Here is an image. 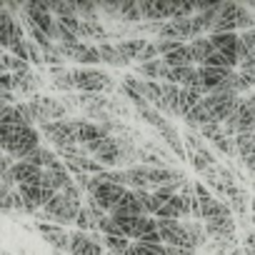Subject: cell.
I'll return each instance as SVG.
<instances>
[{
    "mask_svg": "<svg viewBox=\"0 0 255 255\" xmlns=\"http://www.w3.org/2000/svg\"><path fill=\"white\" fill-rule=\"evenodd\" d=\"M13 178H15V185H28V183H35L43 178V170L30 165L28 160H18L15 168H13Z\"/></svg>",
    "mask_w": 255,
    "mask_h": 255,
    "instance_id": "18",
    "label": "cell"
},
{
    "mask_svg": "<svg viewBox=\"0 0 255 255\" xmlns=\"http://www.w3.org/2000/svg\"><path fill=\"white\" fill-rule=\"evenodd\" d=\"M0 145H3V153L13 155L15 160H25L40 148V133L30 125H0Z\"/></svg>",
    "mask_w": 255,
    "mask_h": 255,
    "instance_id": "2",
    "label": "cell"
},
{
    "mask_svg": "<svg viewBox=\"0 0 255 255\" xmlns=\"http://www.w3.org/2000/svg\"><path fill=\"white\" fill-rule=\"evenodd\" d=\"M213 145L220 150V153H225L228 158H238V148H235V138H228V135H220L218 140H213Z\"/></svg>",
    "mask_w": 255,
    "mask_h": 255,
    "instance_id": "26",
    "label": "cell"
},
{
    "mask_svg": "<svg viewBox=\"0 0 255 255\" xmlns=\"http://www.w3.org/2000/svg\"><path fill=\"white\" fill-rule=\"evenodd\" d=\"M253 188H255V180H253Z\"/></svg>",
    "mask_w": 255,
    "mask_h": 255,
    "instance_id": "30",
    "label": "cell"
},
{
    "mask_svg": "<svg viewBox=\"0 0 255 255\" xmlns=\"http://www.w3.org/2000/svg\"><path fill=\"white\" fill-rule=\"evenodd\" d=\"M98 50H100V58H103L108 65H115V68H123V65H128V60L120 55L118 45H113V43H100V45H98Z\"/></svg>",
    "mask_w": 255,
    "mask_h": 255,
    "instance_id": "24",
    "label": "cell"
},
{
    "mask_svg": "<svg viewBox=\"0 0 255 255\" xmlns=\"http://www.w3.org/2000/svg\"><path fill=\"white\" fill-rule=\"evenodd\" d=\"M128 188L123 185H113V183H103L98 175H93V183H90V190H88V198H93L98 203L100 210H105L108 215L113 213V208L125 198Z\"/></svg>",
    "mask_w": 255,
    "mask_h": 255,
    "instance_id": "5",
    "label": "cell"
},
{
    "mask_svg": "<svg viewBox=\"0 0 255 255\" xmlns=\"http://www.w3.org/2000/svg\"><path fill=\"white\" fill-rule=\"evenodd\" d=\"M130 240L123 238V235H105L103 240V248L105 253H115V255H128V250H130Z\"/></svg>",
    "mask_w": 255,
    "mask_h": 255,
    "instance_id": "25",
    "label": "cell"
},
{
    "mask_svg": "<svg viewBox=\"0 0 255 255\" xmlns=\"http://www.w3.org/2000/svg\"><path fill=\"white\" fill-rule=\"evenodd\" d=\"M83 205H85L83 203V188H78V183H75L68 190L58 193L35 218H38V223L43 220V223H53V225H63L65 228V225H70V223L78 220Z\"/></svg>",
    "mask_w": 255,
    "mask_h": 255,
    "instance_id": "1",
    "label": "cell"
},
{
    "mask_svg": "<svg viewBox=\"0 0 255 255\" xmlns=\"http://www.w3.org/2000/svg\"><path fill=\"white\" fill-rule=\"evenodd\" d=\"M155 220H158V218H155ZM158 230H160L165 245H175V248H185V250H195V253H198V248H195V243L190 240V235H188L183 220H158Z\"/></svg>",
    "mask_w": 255,
    "mask_h": 255,
    "instance_id": "7",
    "label": "cell"
},
{
    "mask_svg": "<svg viewBox=\"0 0 255 255\" xmlns=\"http://www.w3.org/2000/svg\"><path fill=\"white\" fill-rule=\"evenodd\" d=\"M163 60H165L170 68H188V65H195V63H193V55H190L188 43H185V45H180L178 50H173L170 55H165Z\"/></svg>",
    "mask_w": 255,
    "mask_h": 255,
    "instance_id": "22",
    "label": "cell"
},
{
    "mask_svg": "<svg viewBox=\"0 0 255 255\" xmlns=\"http://www.w3.org/2000/svg\"><path fill=\"white\" fill-rule=\"evenodd\" d=\"M188 48H190V55H193V63L200 68V65H205V60L210 58V53L215 50V45H213V40L210 38H198V40H193V43H188Z\"/></svg>",
    "mask_w": 255,
    "mask_h": 255,
    "instance_id": "19",
    "label": "cell"
},
{
    "mask_svg": "<svg viewBox=\"0 0 255 255\" xmlns=\"http://www.w3.org/2000/svg\"><path fill=\"white\" fill-rule=\"evenodd\" d=\"M215 45V50L225 53L228 58L238 60V45H240V33H213L208 35Z\"/></svg>",
    "mask_w": 255,
    "mask_h": 255,
    "instance_id": "14",
    "label": "cell"
},
{
    "mask_svg": "<svg viewBox=\"0 0 255 255\" xmlns=\"http://www.w3.org/2000/svg\"><path fill=\"white\" fill-rule=\"evenodd\" d=\"M240 98L243 95H235V93H210L203 98V105L210 115V123H225L240 105Z\"/></svg>",
    "mask_w": 255,
    "mask_h": 255,
    "instance_id": "4",
    "label": "cell"
},
{
    "mask_svg": "<svg viewBox=\"0 0 255 255\" xmlns=\"http://www.w3.org/2000/svg\"><path fill=\"white\" fill-rule=\"evenodd\" d=\"M250 208H253V223H255V198L250 200Z\"/></svg>",
    "mask_w": 255,
    "mask_h": 255,
    "instance_id": "28",
    "label": "cell"
},
{
    "mask_svg": "<svg viewBox=\"0 0 255 255\" xmlns=\"http://www.w3.org/2000/svg\"><path fill=\"white\" fill-rule=\"evenodd\" d=\"M25 160H28L30 165L40 168V170H48V168H50V165H53V163L58 160V155H55L53 150H48V148H43V145H40V148H38L35 153H30V155H28Z\"/></svg>",
    "mask_w": 255,
    "mask_h": 255,
    "instance_id": "23",
    "label": "cell"
},
{
    "mask_svg": "<svg viewBox=\"0 0 255 255\" xmlns=\"http://www.w3.org/2000/svg\"><path fill=\"white\" fill-rule=\"evenodd\" d=\"M43 135L58 148H73V145H80V135H78V118L73 120H58V123H45L40 125Z\"/></svg>",
    "mask_w": 255,
    "mask_h": 255,
    "instance_id": "3",
    "label": "cell"
},
{
    "mask_svg": "<svg viewBox=\"0 0 255 255\" xmlns=\"http://www.w3.org/2000/svg\"><path fill=\"white\" fill-rule=\"evenodd\" d=\"M88 150H90V155H93L100 165H105V168L120 165V143H118L115 135H108V138H103V140L88 145Z\"/></svg>",
    "mask_w": 255,
    "mask_h": 255,
    "instance_id": "8",
    "label": "cell"
},
{
    "mask_svg": "<svg viewBox=\"0 0 255 255\" xmlns=\"http://www.w3.org/2000/svg\"><path fill=\"white\" fill-rule=\"evenodd\" d=\"M40 235L53 245L55 253H70V243H73V233H68L63 225H53V223H38Z\"/></svg>",
    "mask_w": 255,
    "mask_h": 255,
    "instance_id": "10",
    "label": "cell"
},
{
    "mask_svg": "<svg viewBox=\"0 0 255 255\" xmlns=\"http://www.w3.org/2000/svg\"><path fill=\"white\" fill-rule=\"evenodd\" d=\"M235 148H238V158L240 160L255 158V130L253 133H240L235 138Z\"/></svg>",
    "mask_w": 255,
    "mask_h": 255,
    "instance_id": "20",
    "label": "cell"
},
{
    "mask_svg": "<svg viewBox=\"0 0 255 255\" xmlns=\"http://www.w3.org/2000/svg\"><path fill=\"white\" fill-rule=\"evenodd\" d=\"M105 255H115V253H105Z\"/></svg>",
    "mask_w": 255,
    "mask_h": 255,
    "instance_id": "29",
    "label": "cell"
},
{
    "mask_svg": "<svg viewBox=\"0 0 255 255\" xmlns=\"http://www.w3.org/2000/svg\"><path fill=\"white\" fill-rule=\"evenodd\" d=\"M125 178H128V185L133 190H148L150 188V168L148 165L125 168Z\"/></svg>",
    "mask_w": 255,
    "mask_h": 255,
    "instance_id": "17",
    "label": "cell"
},
{
    "mask_svg": "<svg viewBox=\"0 0 255 255\" xmlns=\"http://www.w3.org/2000/svg\"><path fill=\"white\" fill-rule=\"evenodd\" d=\"M110 215H113V218H153V215L145 210V205H143V200L138 198L135 190H128L125 198L113 208Z\"/></svg>",
    "mask_w": 255,
    "mask_h": 255,
    "instance_id": "9",
    "label": "cell"
},
{
    "mask_svg": "<svg viewBox=\"0 0 255 255\" xmlns=\"http://www.w3.org/2000/svg\"><path fill=\"white\" fill-rule=\"evenodd\" d=\"M135 73L138 75H143L145 80H153V83H168V78H170V65L163 60V58H158V60H153V63H143V65H135Z\"/></svg>",
    "mask_w": 255,
    "mask_h": 255,
    "instance_id": "13",
    "label": "cell"
},
{
    "mask_svg": "<svg viewBox=\"0 0 255 255\" xmlns=\"http://www.w3.org/2000/svg\"><path fill=\"white\" fill-rule=\"evenodd\" d=\"M18 28H20V23L10 15L5 3H0V45H3L5 53L10 50V45H13L15 35H18Z\"/></svg>",
    "mask_w": 255,
    "mask_h": 255,
    "instance_id": "11",
    "label": "cell"
},
{
    "mask_svg": "<svg viewBox=\"0 0 255 255\" xmlns=\"http://www.w3.org/2000/svg\"><path fill=\"white\" fill-rule=\"evenodd\" d=\"M148 45H150V40H145V38H130V40H120L118 50L128 63H130V60H140V55L145 53Z\"/></svg>",
    "mask_w": 255,
    "mask_h": 255,
    "instance_id": "16",
    "label": "cell"
},
{
    "mask_svg": "<svg viewBox=\"0 0 255 255\" xmlns=\"http://www.w3.org/2000/svg\"><path fill=\"white\" fill-rule=\"evenodd\" d=\"M158 135H160V140H165V145L175 153V155H180V160H185V143L180 140V133L175 130V125L173 123H165L163 128H158Z\"/></svg>",
    "mask_w": 255,
    "mask_h": 255,
    "instance_id": "15",
    "label": "cell"
},
{
    "mask_svg": "<svg viewBox=\"0 0 255 255\" xmlns=\"http://www.w3.org/2000/svg\"><path fill=\"white\" fill-rule=\"evenodd\" d=\"M245 245H248V248H253V250H255V230H253V233H250V235H248V238H245Z\"/></svg>",
    "mask_w": 255,
    "mask_h": 255,
    "instance_id": "27",
    "label": "cell"
},
{
    "mask_svg": "<svg viewBox=\"0 0 255 255\" xmlns=\"http://www.w3.org/2000/svg\"><path fill=\"white\" fill-rule=\"evenodd\" d=\"M118 20H125V23H138V20H143L140 3H133V0L118 3Z\"/></svg>",
    "mask_w": 255,
    "mask_h": 255,
    "instance_id": "21",
    "label": "cell"
},
{
    "mask_svg": "<svg viewBox=\"0 0 255 255\" xmlns=\"http://www.w3.org/2000/svg\"><path fill=\"white\" fill-rule=\"evenodd\" d=\"M70 255H105L103 245L95 243L90 238V233L75 230L73 233V243H70Z\"/></svg>",
    "mask_w": 255,
    "mask_h": 255,
    "instance_id": "12",
    "label": "cell"
},
{
    "mask_svg": "<svg viewBox=\"0 0 255 255\" xmlns=\"http://www.w3.org/2000/svg\"><path fill=\"white\" fill-rule=\"evenodd\" d=\"M73 83H75V88H80V90H85L90 95L115 88L113 78L108 73H103V70H95V68H78V70H73Z\"/></svg>",
    "mask_w": 255,
    "mask_h": 255,
    "instance_id": "6",
    "label": "cell"
}]
</instances>
